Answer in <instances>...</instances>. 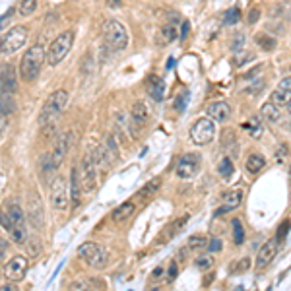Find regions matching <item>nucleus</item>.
Segmentation results:
<instances>
[{
	"instance_id": "14",
	"label": "nucleus",
	"mask_w": 291,
	"mask_h": 291,
	"mask_svg": "<svg viewBox=\"0 0 291 291\" xmlns=\"http://www.w3.org/2000/svg\"><path fill=\"white\" fill-rule=\"evenodd\" d=\"M208 117H210L212 121H218V123L229 121V117H231V107H229V103H225V101H214V103H210V105H208Z\"/></svg>"
},
{
	"instance_id": "39",
	"label": "nucleus",
	"mask_w": 291,
	"mask_h": 291,
	"mask_svg": "<svg viewBox=\"0 0 291 291\" xmlns=\"http://www.w3.org/2000/svg\"><path fill=\"white\" fill-rule=\"evenodd\" d=\"M27 253H29V256H37L39 253H41V241L39 239H27Z\"/></svg>"
},
{
	"instance_id": "40",
	"label": "nucleus",
	"mask_w": 291,
	"mask_h": 291,
	"mask_svg": "<svg viewBox=\"0 0 291 291\" xmlns=\"http://www.w3.org/2000/svg\"><path fill=\"white\" fill-rule=\"evenodd\" d=\"M241 19V10L239 8H231L225 16V25H235L237 21Z\"/></svg>"
},
{
	"instance_id": "8",
	"label": "nucleus",
	"mask_w": 291,
	"mask_h": 291,
	"mask_svg": "<svg viewBox=\"0 0 291 291\" xmlns=\"http://www.w3.org/2000/svg\"><path fill=\"white\" fill-rule=\"evenodd\" d=\"M49 196H51V204L55 210H66L68 208V184H66V179L64 177H55L51 181V186H49Z\"/></svg>"
},
{
	"instance_id": "2",
	"label": "nucleus",
	"mask_w": 291,
	"mask_h": 291,
	"mask_svg": "<svg viewBox=\"0 0 291 291\" xmlns=\"http://www.w3.org/2000/svg\"><path fill=\"white\" fill-rule=\"evenodd\" d=\"M68 105V91L66 90H56L55 93H51L41 109L39 115V125L41 127H47V125H53L56 119L62 115V111L66 109Z\"/></svg>"
},
{
	"instance_id": "48",
	"label": "nucleus",
	"mask_w": 291,
	"mask_h": 291,
	"mask_svg": "<svg viewBox=\"0 0 291 291\" xmlns=\"http://www.w3.org/2000/svg\"><path fill=\"white\" fill-rule=\"evenodd\" d=\"M278 149H280V151H278V155H276V159H278V161L282 163V161H284V153H288V147H286V146H280Z\"/></svg>"
},
{
	"instance_id": "43",
	"label": "nucleus",
	"mask_w": 291,
	"mask_h": 291,
	"mask_svg": "<svg viewBox=\"0 0 291 291\" xmlns=\"http://www.w3.org/2000/svg\"><path fill=\"white\" fill-rule=\"evenodd\" d=\"M157 186H159V179H153L149 186H144V190H142V196H144V194H149V192H151V190H155Z\"/></svg>"
},
{
	"instance_id": "26",
	"label": "nucleus",
	"mask_w": 291,
	"mask_h": 291,
	"mask_svg": "<svg viewBox=\"0 0 291 291\" xmlns=\"http://www.w3.org/2000/svg\"><path fill=\"white\" fill-rule=\"evenodd\" d=\"M291 99V91L288 90H282V88H278V90L272 91V99L270 101H274L276 105H280V107H284V105H288Z\"/></svg>"
},
{
	"instance_id": "42",
	"label": "nucleus",
	"mask_w": 291,
	"mask_h": 291,
	"mask_svg": "<svg viewBox=\"0 0 291 291\" xmlns=\"http://www.w3.org/2000/svg\"><path fill=\"white\" fill-rule=\"evenodd\" d=\"M245 47V35L243 33H237L233 37V51H239V49H243Z\"/></svg>"
},
{
	"instance_id": "6",
	"label": "nucleus",
	"mask_w": 291,
	"mask_h": 291,
	"mask_svg": "<svg viewBox=\"0 0 291 291\" xmlns=\"http://www.w3.org/2000/svg\"><path fill=\"white\" fill-rule=\"evenodd\" d=\"M78 256L86 264H90L91 268H95V270H101L107 264V255H105V251L97 243H84V245H80L78 247Z\"/></svg>"
},
{
	"instance_id": "18",
	"label": "nucleus",
	"mask_w": 291,
	"mask_h": 291,
	"mask_svg": "<svg viewBox=\"0 0 291 291\" xmlns=\"http://www.w3.org/2000/svg\"><path fill=\"white\" fill-rule=\"evenodd\" d=\"M130 121L138 127H146L147 121H149V113L146 109L144 103H134L132 105V111H130Z\"/></svg>"
},
{
	"instance_id": "47",
	"label": "nucleus",
	"mask_w": 291,
	"mask_h": 291,
	"mask_svg": "<svg viewBox=\"0 0 291 291\" xmlns=\"http://www.w3.org/2000/svg\"><path fill=\"white\" fill-rule=\"evenodd\" d=\"M258 18H260V10H258V8L251 10V16H249V23H255V21Z\"/></svg>"
},
{
	"instance_id": "1",
	"label": "nucleus",
	"mask_w": 291,
	"mask_h": 291,
	"mask_svg": "<svg viewBox=\"0 0 291 291\" xmlns=\"http://www.w3.org/2000/svg\"><path fill=\"white\" fill-rule=\"evenodd\" d=\"M47 60V51L41 43H37L33 47H29L25 51V55L19 62V78L23 82H33L37 80V76L41 74L43 62Z\"/></svg>"
},
{
	"instance_id": "12",
	"label": "nucleus",
	"mask_w": 291,
	"mask_h": 291,
	"mask_svg": "<svg viewBox=\"0 0 291 291\" xmlns=\"http://www.w3.org/2000/svg\"><path fill=\"white\" fill-rule=\"evenodd\" d=\"M70 146H72V132H64V134H60V138L56 140V144H55V149H53V153H51V161H53V165H55V169L56 167H60L62 161L66 159Z\"/></svg>"
},
{
	"instance_id": "46",
	"label": "nucleus",
	"mask_w": 291,
	"mask_h": 291,
	"mask_svg": "<svg viewBox=\"0 0 291 291\" xmlns=\"http://www.w3.org/2000/svg\"><path fill=\"white\" fill-rule=\"evenodd\" d=\"M208 249H210V251H219V249H221V241H219V239H212L210 245H208Z\"/></svg>"
},
{
	"instance_id": "11",
	"label": "nucleus",
	"mask_w": 291,
	"mask_h": 291,
	"mask_svg": "<svg viewBox=\"0 0 291 291\" xmlns=\"http://www.w3.org/2000/svg\"><path fill=\"white\" fill-rule=\"evenodd\" d=\"M27 268H29V262H27V256L18 255L14 258L8 260V264L4 266V276L10 280V282H21L27 274Z\"/></svg>"
},
{
	"instance_id": "10",
	"label": "nucleus",
	"mask_w": 291,
	"mask_h": 291,
	"mask_svg": "<svg viewBox=\"0 0 291 291\" xmlns=\"http://www.w3.org/2000/svg\"><path fill=\"white\" fill-rule=\"evenodd\" d=\"M198 169H200V157L196 153H184L181 159H179V163H177L175 173H177L179 179L188 181V179H192V177L198 175Z\"/></svg>"
},
{
	"instance_id": "23",
	"label": "nucleus",
	"mask_w": 291,
	"mask_h": 291,
	"mask_svg": "<svg viewBox=\"0 0 291 291\" xmlns=\"http://www.w3.org/2000/svg\"><path fill=\"white\" fill-rule=\"evenodd\" d=\"M10 239H12V243H16V245H25L27 243V227H25V221H21V223H16L14 225V229L10 231Z\"/></svg>"
},
{
	"instance_id": "13",
	"label": "nucleus",
	"mask_w": 291,
	"mask_h": 291,
	"mask_svg": "<svg viewBox=\"0 0 291 291\" xmlns=\"http://www.w3.org/2000/svg\"><path fill=\"white\" fill-rule=\"evenodd\" d=\"M276 253H278V239L266 241V243L260 247L258 255H256V270H264V268L274 260Z\"/></svg>"
},
{
	"instance_id": "30",
	"label": "nucleus",
	"mask_w": 291,
	"mask_h": 291,
	"mask_svg": "<svg viewBox=\"0 0 291 291\" xmlns=\"http://www.w3.org/2000/svg\"><path fill=\"white\" fill-rule=\"evenodd\" d=\"M37 10V0H21L18 6L19 16H31Z\"/></svg>"
},
{
	"instance_id": "35",
	"label": "nucleus",
	"mask_w": 291,
	"mask_h": 291,
	"mask_svg": "<svg viewBox=\"0 0 291 291\" xmlns=\"http://www.w3.org/2000/svg\"><path fill=\"white\" fill-rule=\"evenodd\" d=\"M8 212H10V216H12V219H14V223H21V221H25L23 210L19 208L18 204H12V206H8Z\"/></svg>"
},
{
	"instance_id": "17",
	"label": "nucleus",
	"mask_w": 291,
	"mask_h": 291,
	"mask_svg": "<svg viewBox=\"0 0 291 291\" xmlns=\"http://www.w3.org/2000/svg\"><path fill=\"white\" fill-rule=\"evenodd\" d=\"M260 119H264V121H266V123H270V125L280 123V119H282L280 105H276L274 101H270V103H264V105L260 107Z\"/></svg>"
},
{
	"instance_id": "33",
	"label": "nucleus",
	"mask_w": 291,
	"mask_h": 291,
	"mask_svg": "<svg viewBox=\"0 0 291 291\" xmlns=\"http://www.w3.org/2000/svg\"><path fill=\"white\" fill-rule=\"evenodd\" d=\"M231 225H233V241H235V245H241L245 239V229H243L241 219H233Z\"/></svg>"
},
{
	"instance_id": "16",
	"label": "nucleus",
	"mask_w": 291,
	"mask_h": 291,
	"mask_svg": "<svg viewBox=\"0 0 291 291\" xmlns=\"http://www.w3.org/2000/svg\"><path fill=\"white\" fill-rule=\"evenodd\" d=\"M82 192H86V190H84L82 177H80V167H74L72 173H70V198H72L74 206L80 202V198H82Z\"/></svg>"
},
{
	"instance_id": "34",
	"label": "nucleus",
	"mask_w": 291,
	"mask_h": 291,
	"mask_svg": "<svg viewBox=\"0 0 291 291\" xmlns=\"http://www.w3.org/2000/svg\"><path fill=\"white\" fill-rule=\"evenodd\" d=\"M0 221H2V229H6L8 233H10V231L14 229V225H16L14 219H12V216H10V212H8V208L0 214Z\"/></svg>"
},
{
	"instance_id": "4",
	"label": "nucleus",
	"mask_w": 291,
	"mask_h": 291,
	"mask_svg": "<svg viewBox=\"0 0 291 291\" xmlns=\"http://www.w3.org/2000/svg\"><path fill=\"white\" fill-rule=\"evenodd\" d=\"M103 35L105 41L109 43V47L113 51H123L128 47V33L125 29V25L117 19H109L103 27Z\"/></svg>"
},
{
	"instance_id": "49",
	"label": "nucleus",
	"mask_w": 291,
	"mask_h": 291,
	"mask_svg": "<svg viewBox=\"0 0 291 291\" xmlns=\"http://www.w3.org/2000/svg\"><path fill=\"white\" fill-rule=\"evenodd\" d=\"M182 29H181V37H179V39H184V37H186V33H188V21H182V25H181Z\"/></svg>"
},
{
	"instance_id": "24",
	"label": "nucleus",
	"mask_w": 291,
	"mask_h": 291,
	"mask_svg": "<svg viewBox=\"0 0 291 291\" xmlns=\"http://www.w3.org/2000/svg\"><path fill=\"white\" fill-rule=\"evenodd\" d=\"M134 210H136V206H134L132 202H125V204H121V206L113 212V219H115V221H125V219L130 218V216L134 214Z\"/></svg>"
},
{
	"instance_id": "51",
	"label": "nucleus",
	"mask_w": 291,
	"mask_h": 291,
	"mask_svg": "<svg viewBox=\"0 0 291 291\" xmlns=\"http://www.w3.org/2000/svg\"><path fill=\"white\" fill-rule=\"evenodd\" d=\"M0 243H2V256H6V245H8V243H6V241H4V239H2V241H0Z\"/></svg>"
},
{
	"instance_id": "41",
	"label": "nucleus",
	"mask_w": 291,
	"mask_h": 291,
	"mask_svg": "<svg viewBox=\"0 0 291 291\" xmlns=\"http://www.w3.org/2000/svg\"><path fill=\"white\" fill-rule=\"evenodd\" d=\"M251 268V258H243L241 262H237V266L233 268V274H243Z\"/></svg>"
},
{
	"instance_id": "22",
	"label": "nucleus",
	"mask_w": 291,
	"mask_h": 291,
	"mask_svg": "<svg viewBox=\"0 0 291 291\" xmlns=\"http://www.w3.org/2000/svg\"><path fill=\"white\" fill-rule=\"evenodd\" d=\"M245 165H247V171H249V173L256 175V173H260V171L264 169L266 159H264V155H262V153H251Z\"/></svg>"
},
{
	"instance_id": "45",
	"label": "nucleus",
	"mask_w": 291,
	"mask_h": 291,
	"mask_svg": "<svg viewBox=\"0 0 291 291\" xmlns=\"http://www.w3.org/2000/svg\"><path fill=\"white\" fill-rule=\"evenodd\" d=\"M278 88H282V90L291 91V76H288V78H284V80L280 82V86H278Z\"/></svg>"
},
{
	"instance_id": "25",
	"label": "nucleus",
	"mask_w": 291,
	"mask_h": 291,
	"mask_svg": "<svg viewBox=\"0 0 291 291\" xmlns=\"http://www.w3.org/2000/svg\"><path fill=\"white\" fill-rule=\"evenodd\" d=\"M179 35V23H165L161 27V39L163 43H173Z\"/></svg>"
},
{
	"instance_id": "29",
	"label": "nucleus",
	"mask_w": 291,
	"mask_h": 291,
	"mask_svg": "<svg viewBox=\"0 0 291 291\" xmlns=\"http://www.w3.org/2000/svg\"><path fill=\"white\" fill-rule=\"evenodd\" d=\"M14 113V99L12 93H2V119H8Z\"/></svg>"
},
{
	"instance_id": "32",
	"label": "nucleus",
	"mask_w": 291,
	"mask_h": 291,
	"mask_svg": "<svg viewBox=\"0 0 291 291\" xmlns=\"http://www.w3.org/2000/svg\"><path fill=\"white\" fill-rule=\"evenodd\" d=\"M256 43H258L264 51H272L274 47H276V39L270 35H264V33H258V35H256Z\"/></svg>"
},
{
	"instance_id": "44",
	"label": "nucleus",
	"mask_w": 291,
	"mask_h": 291,
	"mask_svg": "<svg viewBox=\"0 0 291 291\" xmlns=\"http://www.w3.org/2000/svg\"><path fill=\"white\" fill-rule=\"evenodd\" d=\"M175 276H177V262H171V266H169V276H167V280H169V282H173V280H175Z\"/></svg>"
},
{
	"instance_id": "31",
	"label": "nucleus",
	"mask_w": 291,
	"mask_h": 291,
	"mask_svg": "<svg viewBox=\"0 0 291 291\" xmlns=\"http://www.w3.org/2000/svg\"><path fill=\"white\" fill-rule=\"evenodd\" d=\"M245 128L249 130V134H251L253 138H256V140L262 136V125H260V119H256V117L255 119H251V121L245 125Z\"/></svg>"
},
{
	"instance_id": "27",
	"label": "nucleus",
	"mask_w": 291,
	"mask_h": 291,
	"mask_svg": "<svg viewBox=\"0 0 291 291\" xmlns=\"http://www.w3.org/2000/svg\"><path fill=\"white\" fill-rule=\"evenodd\" d=\"M218 173L221 179H231V175H233V163H231V159L229 157H223L218 165Z\"/></svg>"
},
{
	"instance_id": "20",
	"label": "nucleus",
	"mask_w": 291,
	"mask_h": 291,
	"mask_svg": "<svg viewBox=\"0 0 291 291\" xmlns=\"http://www.w3.org/2000/svg\"><path fill=\"white\" fill-rule=\"evenodd\" d=\"M147 93L155 99V101H161L165 95V82L161 78H155V76H151L149 80H147Z\"/></svg>"
},
{
	"instance_id": "28",
	"label": "nucleus",
	"mask_w": 291,
	"mask_h": 291,
	"mask_svg": "<svg viewBox=\"0 0 291 291\" xmlns=\"http://www.w3.org/2000/svg\"><path fill=\"white\" fill-rule=\"evenodd\" d=\"M99 288H103V284L95 280H80L70 284V290H99Z\"/></svg>"
},
{
	"instance_id": "36",
	"label": "nucleus",
	"mask_w": 291,
	"mask_h": 291,
	"mask_svg": "<svg viewBox=\"0 0 291 291\" xmlns=\"http://www.w3.org/2000/svg\"><path fill=\"white\" fill-rule=\"evenodd\" d=\"M208 243H210V241L202 235H192L188 239V247H190V249H204Z\"/></svg>"
},
{
	"instance_id": "3",
	"label": "nucleus",
	"mask_w": 291,
	"mask_h": 291,
	"mask_svg": "<svg viewBox=\"0 0 291 291\" xmlns=\"http://www.w3.org/2000/svg\"><path fill=\"white\" fill-rule=\"evenodd\" d=\"M72 45H74L72 31H64V33H60V35L56 37L55 41H51V45L47 49V62H49V66L60 64L66 58V55L70 53Z\"/></svg>"
},
{
	"instance_id": "5",
	"label": "nucleus",
	"mask_w": 291,
	"mask_h": 291,
	"mask_svg": "<svg viewBox=\"0 0 291 291\" xmlns=\"http://www.w3.org/2000/svg\"><path fill=\"white\" fill-rule=\"evenodd\" d=\"M27 41V27L25 25H14L8 33L2 35V43H0V51L4 56L14 55L23 47V43Z\"/></svg>"
},
{
	"instance_id": "15",
	"label": "nucleus",
	"mask_w": 291,
	"mask_h": 291,
	"mask_svg": "<svg viewBox=\"0 0 291 291\" xmlns=\"http://www.w3.org/2000/svg\"><path fill=\"white\" fill-rule=\"evenodd\" d=\"M16 90H18L16 70L12 64H4L2 66V93H14Z\"/></svg>"
},
{
	"instance_id": "7",
	"label": "nucleus",
	"mask_w": 291,
	"mask_h": 291,
	"mask_svg": "<svg viewBox=\"0 0 291 291\" xmlns=\"http://www.w3.org/2000/svg\"><path fill=\"white\" fill-rule=\"evenodd\" d=\"M216 136V127H214V121L208 117V119H198L194 123V127L190 128V140L196 146H206L210 144Z\"/></svg>"
},
{
	"instance_id": "50",
	"label": "nucleus",
	"mask_w": 291,
	"mask_h": 291,
	"mask_svg": "<svg viewBox=\"0 0 291 291\" xmlns=\"http://www.w3.org/2000/svg\"><path fill=\"white\" fill-rule=\"evenodd\" d=\"M123 4V0H107V6L109 8H119Z\"/></svg>"
},
{
	"instance_id": "9",
	"label": "nucleus",
	"mask_w": 291,
	"mask_h": 291,
	"mask_svg": "<svg viewBox=\"0 0 291 291\" xmlns=\"http://www.w3.org/2000/svg\"><path fill=\"white\" fill-rule=\"evenodd\" d=\"M80 177H82V184H84L86 192H91L97 186V163L91 153L84 155V159L80 163Z\"/></svg>"
},
{
	"instance_id": "37",
	"label": "nucleus",
	"mask_w": 291,
	"mask_h": 291,
	"mask_svg": "<svg viewBox=\"0 0 291 291\" xmlns=\"http://www.w3.org/2000/svg\"><path fill=\"white\" fill-rule=\"evenodd\" d=\"M194 264H196V268H200V270H208V268H212L214 258H212V256H208V255L198 256V258L194 260Z\"/></svg>"
},
{
	"instance_id": "52",
	"label": "nucleus",
	"mask_w": 291,
	"mask_h": 291,
	"mask_svg": "<svg viewBox=\"0 0 291 291\" xmlns=\"http://www.w3.org/2000/svg\"><path fill=\"white\" fill-rule=\"evenodd\" d=\"M286 107H288V111H290V113H291V99H290V103H288Z\"/></svg>"
},
{
	"instance_id": "38",
	"label": "nucleus",
	"mask_w": 291,
	"mask_h": 291,
	"mask_svg": "<svg viewBox=\"0 0 291 291\" xmlns=\"http://www.w3.org/2000/svg\"><path fill=\"white\" fill-rule=\"evenodd\" d=\"M43 212V208H41V200L37 202V200H33L31 202V221H33V225H41V218H37V214H41ZM43 216V214H41Z\"/></svg>"
},
{
	"instance_id": "53",
	"label": "nucleus",
	"mask_w": 291,
	"mask_h": 291,
	"mask_svg": "<svg viewBox=\"0 0 291 291\" xmlns=\"http://www.w3.org/2000/svg\"><path fill=\"white\" fill-rule=\"evenodd\" d=\"M290 182H291V165H290Z\"/></svg>"
},
{
	"instance_id": "21",
	"label": "nucleus",
	"mask_w": 291,
	"mask_h": 291,
	"mask_svg": "<svg viewBox=\"0 0 291 291\" xmlns=\"http://www.w3.org/2000/svg\"><path fill=\"white\" fill-rule=\"evenodd\" d=\"M107 153H109V147H105V146H99V147H95V153H93V159H95L97 167H99V169L103 167L105 171L109 169L111 163H113V159H115V157H109Z\"/></svg>"
},
{
	"instance_id": "19",
	"label": "nucleus",
	"mask_w": 291,
	"mask_h": 291,
	"mask_svg": "<svg viewBox=\"0 0 291 291\" xmlns=\"http://www.w3.org/2000/svg\"><path fill=\"white\" fill-rule=\"evenodd\" d=\"M243 196H245V192H243L241 188L231 190V192L225 196V204H223V208H219L218 214H221V212H231V210L239 208V206H241V202H243Z\"/></svg>"
}]
</instances>
